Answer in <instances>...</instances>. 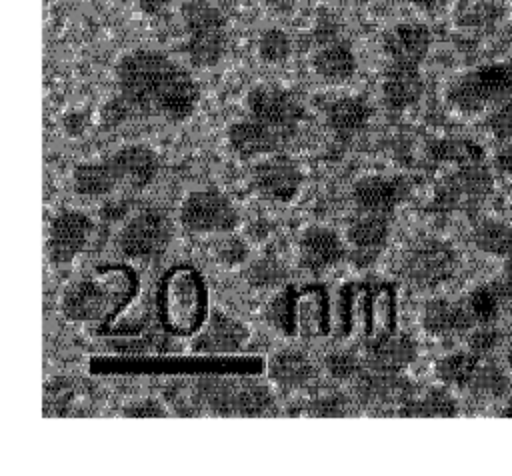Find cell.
Masks as SVG:
<instances>
[{
    "label": "cell",
    "mask_w": 512,
    "mask_h": 476,
    "mask_svg": "<svg viewBox=\"0 0 512 476\" xmlns=\"http://www.w3.org/2000/svg\"><path fill=\"white\" fill-rule=\"evenodd\" d=\"M270 320L274 326L284 332H294V298L290 292H282L272 304H270Z\"/></svg>",
    "instance_id": "cell-32"
},
{
    "label": "cell",
    "mask_w": 512,
    "mask_h": 476,
    "mask_svg": "<svg viewBox=\"0 0 512 476\" xmlns=\"http://www.w3.org/2000/svg\"><path fill=\"white\" fill-rule=\"evenodd\" d=\"M180 16L190 64L194 68L216 66L228 48V26L222 10L210 0H184Z\"/></svg>",
    "instance_id": "cell-3"
},
{
    "label": "cell",
    "mask_w": 512,
    "mask_h": 476,
    "mask_svg": "<svg viewBox=\"0 0 512 476\" xmlns=\"http://www.w3.org/2000/svg\"><path fill=\"white\" fill-rule=\"evenodd\" d=\"M432 46V32L426 24L406 20L386 30L382 38V50L388 64L422 66Z\"/></svg>",
    "instance_id": "cell-9"
},
{
    "label": "cell",
    "mask_w": 512,
    "mask_h": 476,
    "mask_svg": "<svg viewBox=\"0 0 512 476\" xmlns=\"http://www.w3.org/2000/svg\"><path fill=\"white\" fill-rule=\"evenodd\" d=\"M344 244L336 232L328 228H310L300 240V262L312 272L326 270L340 262Z\"/></svg>",
    "instance_id": "cell-17"
},
{
    "label": "cell",
    "mask_w": 512,
    "mask_h": 476,
    "mask_svg": "<svg viewBox=\"0 0 512 476\" xmlns=\"http://www.w3.org/2000/svg\"><path fill=\"white\" fill-rule=\"evenodd\" d=\"M248 114L272 128L292 132L304 118L302 104L288 90L276 84H258L246 94Z\"/></svg>",
    "instance_id": "cell-6"
},
{
    "label": "cell",
    "mask_w": 512,
    "mask_h": 476,
    "mask_svg": "<svg viewBox=\"0 0 512 476\" xmlns=\"http://www.w3.org/2000/svg\"><path fill=\"white\" fill-rule=\"evenodd\" d=\"M244 338L246 330L242 328V324L216 314L204 336L198 340V348L208 352H228L242 346Z\"/></svg>",
    "instance_id": "cell-26"
},
{
    "label": "cell",
    "mask_w": 512,
    "mask_h": 476,
    "mask_svg": "<svg viewBox=\"0 0 512 476\" xmlns=\"http://www.w3.org/2000/svg\"><path fill=\"white\" fill-rule=\"evenodd\" d=\"M92 234L90 218L80 210L60 212L48 234V252L56 264H68L78 252L84 250Z\"/></svg>",
    "instance_id": "cell-10"
},
{
    "label": "cell",
    "mask_w": 512,
    "mask_h": 476,
    "mask_svg": "<svg viewBox=\"0 0 512 476\" xmlns=\"http://www.w3.org/2000/svg\"><path fill=\"white\" fill-rule=\"evenodd\" d=\"M372 116L370 106L366 100L358 96H342L328 104L326 108V122L332 132L340 136H350L362 130Z\"/></svg>",
    "instance_id": "cell-20"
},
{
    "label": "cell",
    "mask_w": 512,
    "mask_h": 476,
    "mask_svg": "<svg viewBox=\"0 0 512 476\" xmlns=\"http://www.w3.org/2000/svg\"><path fill=\"white\" fill-rule=\"evenodd\" d=\"M396 2H404V4H410L412 8H416L420 12L434 14V12L444 10L452 0H396Z\"/></svg>",
    "instance_id": "cell-35"
},
{
    "label": "cell",
    "mask_w": 512,
    "mask_h": 476,
    "mask_svg": "<svg viewBox=\"0 0 512 476\" xmlns=\"http://www.w3.org/2000/svg\"><path fill=\"white\" fill-rule=\"evenodd\" d=\"M270 378L284 388L304 386L312 376L314 368L310 360L300 352H280L270 360Z\"/></svg>",
    "instance_id": "cell-25"
},
{
    "label": "cell",
    "mask_w": 512,
    "mask_h": 476,
    "mask_svg": "<svg viewBox=\"0 0 512 476\" xmlns=\"http://www.w3.org/2000/svg\"><path fill=\"white\" fill-rule=\"evenodd\" d=\"M314 72L326 82H346L356 74L358 62L354 50L346 42H326L312 56Z\"/></svg>",
    "instance_id": "cell-18"
},
{
    "label": "cell",
    "mask_w": 512,
    "mask_h": 476,
    "mask_svg": "<svg viewBox=\"0 0 512 476\" xmlns=\"http://www.w3.org/2000/svg\"><path fill=\"white\" fill-rule=\"evenodd\" d=\"M292 52L290 36L280 28H266L258 38V58L266 64H282Z\"/></svg>",
    "instance_id": "cell-29"
},
{
    "label": "cell",
    "mask_w": 512,
    "mask_h": 476,
    "mask_svg": "<svg viewBox=\"0 0 512 476\" xmlns=\"http://www.w3.org/2000/svg\"><path fill=\"white\" fill-rule=\"evenodd\" d=\"M416 356V348L408 336H382L370 350V362L380 372H400Z\"/></svg>",
    "instance_id": "cell-22"
},
{
    "label": "cell",
    "mask_w": 512,
    "mask_h": 476,
    "mask_svg": "<svg viewBox=\"0 0 512 476\" xmlns=\"http://www.w3.org/2000/svg\"><path fill=\"white\" fill-rule=\"evenodd\" d=\"M506 364H508V368L512 370V342L508 344V350H506Z\"/></svg>",
    "instance_id": "cell-40"
},
{
    "label": "cell",
    "mask_w": 512,
    "mask_h": 476,
    "mask_svg": "<svg viewBox=\"0 0 512 476\" xmlns=\"http://www.w3.org/2000/svg\"><path fill=\"white\" fill-rule=\"evenodd\" d=\"M424 94V78L420 66L388 64L382 78V96L388 108L406 110L420 102Z\"/></svg>",
    "instance_id": "cell-14"
},
{
    "label": "cell",
    "mask_w": 512,
    "mask_h": 476,
    "mask_svg": "<svg viewBox=\"0 0 512 476\" xmlns=\"http://www.w3.org/2000/svg\"><path fill=\"white\" fill-rule=\"evenodd\" d=\"M496 166H498L506 176L512 178V144L506 146V148H502V150L496 154Z\"/></svg>",
    "instance_id": "cell-38"
},
{
    "label": "cell",
    "mask_w": 512,
    "mask_h": 476,
    "mask_svg": "<svg viewBox=\"0 0 512 476\" xmlns=\"http://www.w3.org/2000/svg\"><path fill=\"white\" fill-rule=\"evenodd\" d=\"M492 192V174L482 164L464 162L458 164L454 172H450L436 188V204L444 210L454 208H476L488 194Z\"/></svg>",
    "instance_id": "cell-4"
},
{
    "label": "cell",
    "mask_w": 512,
    "mask_h": 476,
    "mask_svg": "<svg viewBox=\"0 0 512 476\" xmlns=\"http://www.w3.org/2000/svg\"><path fill=\"white\" fill-rule=\"evenodd\" d=\"M456 264V252L448 244L426 240L408 250L402 260V274L416 288H436L454 274Z\"/></svg>",
    "instance_id": "cell-5"
},
{
    "label": "cell",
    "mask_w": 512,
    "mask_h": 476,
    "mask_svg": "<svg viewBox=\"0 0 512 476\" xmlns=\"http://www.w3.org/2000/svg\"><path fill=\"white\" fill-rule=\"evenodd\" d=\"M126 416H164V412H162V408L156 402L144 400V402L134 404L132 408H128Z\"/></svg>",
    "instance_id": "cell-36"
},
{
    "label": "cell",
    "mask_w": 512,
    "mask_h": 476,
    "mask_svg": "<svg viewBox=\"0 0 512 476\" xmlns=\"http://www.w3.org/2000/svg\"><path fill=\"white\" fill-rule=\"evenodd\" d=\"M106 306V294L94 282L74 284L62 300V310L72 320H94Z\"/></svg>",
    "instance_id": "cell-23"
},
{
    "label": "cell",
    "mask_w": 512,
    "mask_h": 476,
    "mask_svg": "<svg viewBox=\"0 0 512 476\" xmlns=\"http://www.w3.org/2000/svg\"><path fill=\"white\" fill-rule=\"evenodd\" d=\"M444 96L452 110L466 116L504 108L512 102V64L492 62L466 70L446 86Z\"/></svg>",
    "instance_id": "cell-2"
},
{
    "label": "cell",
    "mask_w": 512,
    "mask_h": 476,
    "mask_svg": "<svg viewBox=\"0 0 512 476\" xmlns=\"http://www.w3.org/2000/svg\"><path fill=\"white\" fill-rule=\"evenodd\" d=\"M284 136L286 132L272 128L252 116L248 120H238L228 128V142L232 150L244 158L276 150Z\"/></svg>",
    "instance_id": "cell-15"
},
{
    "label": "cell",
    "mask_w": 512,
    "mask_h": 476,
    "mask_svg": "<svg viewBox=\"0 0 512 476\" xmlns=\"http://www.w3.org/2000/svg\"><path fill=\"white\" fill-rule=\"evenodd\" d=\"M172 0H138V8L146 16H158L162 14Z\"/></svg>",
    "instance_id": "cell-37"
},
{
    "label": "cell",
    "mask_w": 512,
    "mask_h": 476,
    "mask_svg": "<svg viewBox=\"0 0 512 476\" xmlns=\"http://www.w3.org/2000/svg\"><path fill=\"white\" fill-rule=\"evenodd\" d=\"M180 220L190 232L230 230L236 226V210L226 196L214 190H196L184 200Z\"/></svg>",
    "instance_id": "cell-8"
},
{
    "label": "cell",
    "mask_w": 512,
    "mask_h": 476,
    "mask_svg": "<svg viewBox=\"0 0 512 476\" xmlns=\"http://www.w3.org/2000/svg\"><path fill=\"white\" fill-rule=\"evenodd\" d=\"M466 304L478 324H494L500 314V290L494 284H482L466 296Z\"/></svg>",
    "instance_id": "cell-28"
},
{
    "label": "cell",
    "mask_w": 512,
    "mask_h": 476,
    "mask_svg": "<svg viewBox=\"0 0 512 476\" xmlns=\"http://www.w3.org/2000/svg\"><path fill=\"white\" fill-rule=\"evenodd\" d=\"M302 174L288 156H272L254 168V186L260 196L274 202H288L300 190Z\"/></svg>",
    "instance_id": "cell-11"
},
{
    "label": "cell",
    "mask_w": 512,
    "mask_h": 476,
    "mask_svg": "<svg viewBox=\"0 0 512 476\" xmlns=\"http://www.w3.org/2000/svg\"><path fill=\"white\" fill-rule=\"evenodd\" d=\"M328 372L338 380H348L360 372V360L350 352H334L326 358Z\"/></svg>",
    "instance_id": "cell-34"
},
{
    "label": "cell",
    "mask_w": 512,
    "mask_h": 476,
    "mask_svg": "<svg viewBox=\"0 0 512 476\" xmlns=\"http://www.w3.org/2000/svg\"><path fill=\"white\" fill-rule=\"evenodd\" d=\"M110 160L116 168L118 180L130 186L132 190L148 186L158 172L156 154L142 144L124 146L114 156H110Z\"/></svg>",
    "instance_id": "cell-16"
},
{
    "label": "cell",
    "mask_w": 512,
    "mask_h": 476,
    "mask_svg": "<svg viewBox=\"0 0 512 476\" xmlns=\"http://www.w3.org/2000/svg\"><path fill=\"white\" fill-rule=\"evenodd\" d=\"M422 326L434 336H452L472 330L476 326V320L466 300L434 298L424 306Z\"/></svg>",
    "instance_id": "cell-13"
},
{
    "label": "cell",
    "mask_w": 512,
    "mask_h": 476,
    "mask_svg": "<svg viewBox=\"0 0 512 476\" xmlns=\"http://www.w3.org/2000/svg\"><path fill=\"white\" fill-rule=\"evenodd\" d=\"M114 78L128 108L148 116L186 120L200 100L192 74L160 50L134 48L122 54Z\"/></svg>",
    "instance_id": "cell-1"
},
{
    "label": "cell",
    "mask_w": 512,
    "mask_h": 476,
    "mask_svg": "<svg viewBox=\"0 0 512 476\" xmlns=\"http://www.w3.org/2000/svg\"><path fill=\"white\" fill-rule=\"evenodd\" d=\"M170 238V220L162 210L146 208L122 228L118 248L130 258H148L164 250Z\"/></svg>",
    "instance_id": "cell-7"
},
{
    "label": "cell",
    "mask_w": 512,
    "mask_h": 476,
    "mask_svg": "<svg viewBox=\"0 0 512 476\" xmlns=\"http://www.w3.org/2000/svg\"><path fill=\"white\" fill-rule=\"evenodd\" d=\"M348 240L352 242L356 256L364 262H370L388 240L386 216L364 212L350 224Z\"/></svg>",
    "instance_id": "cell-19"
},
{
    "label": "cell",
    "mask_w": 512,
    "mask_h": 476,
    "mask_svg": "<svg viewBox=\"0 0 512 476\" xmlns=\"http://www.w3.org/2000/svg\"><path fill=\"white\" fill-rule=\"evenodd\" d=\"M408 196V182L404 178L368 176L356 182L352 198L362 212L390 214Z\"/></svg>",
    "instance_id": "cell-12"
},
{
    "label": "cell",
    "mask_w": 512,
    "mask_h": 476,
    "mask_svg": "<svg viewBox=\"0 0 512 476\" xmlns=\"http://www.w3.org/2000/svg\"><path fill=\"white\" fill-rule=\"evenodd\" d=\"M456 410V400L446 388H434L408 406V414L416 416H454Z\"/></svg>",
    "instance_id": "cell-30"
},
{
    "label": "cell",
    "mask_w": 512,
    "mask_h": 476,
    "mask_svg": "<svg viewBox=\"0 0 512 476\" xmlns=\"http://www.w3.org/2000/svg\"><path fill=\"white\" fill-rule=\"evenodd\" d=\"M472 240L478 250L492 256H512V226L502 220L486 218L476 224Z\"/></svg>",
    "instance_id": "cell-27"
},
{
    "label": "cell",
    "mask_w": 512,
    "mask_h": 476,
    "mask_svg": "<svg viewBox=\"0 0 512 476\" xmlns=\"http://www.w3.org/2000/svg\"><path fill=\"white\" fill-rule=\"evenodd\" d=\"M502 414H504V416H512V410H504Z\"/></svg>",
    "instance_id": "cell-41"
},
{
    "label": "cell",
    "mask_w": 512,
    "mask_h": 476,
    "mask_svg": "<svg viewBox=\"0 0 512 476\" xmlns=\"http://www.w3.org/2000/svg\"><path fill=\"white\" fill-rule=\"evenodd\" d=\"M508 388V380L506 376L502 374L500 368H496L494 364H480L474 380H472V386L470 390L482 394V396H502Z\"/></svg>",
    "instance_id": "cell-31"
},
{
    "label": "cell",
    "mask_w": 512,
    "mask_h": 476,
    "mask_svg": "<svg viewBox=\"0 0 512 476\" xmlns=\"http://www.w3.org/2000/svg\"><path fill=\"white\" fill-rule=\"evenodd\" d=\"M264 4H268L270 8L278 10V12H290L294 8L296 0H262Z\"/></svg>",
    "instance_id": "cell-39"
},
{
    "label": "cell",
    "mask_w": 512,
    "mask_h": 476,
    "mask_svg": "<svg viewBox=\"0 0 512 476\" xmlns=\"http://www.w3.org/2000/svg\"><path fill=\"white\" fill-rule=\"evenodd\" d=\"M500 342V330L494 324H478L472 328V334L468 338V348L476 354H488L492 352Z\"/></svg>",
    "instance_id": "cell-33"
},
{
    "label": "cell",
    "mask_w": 512,
    "mask_h": 476,
    "mask_svg": "<svg viewBox=\"0 0 512 476\" xmlns=\"http://www.w3.org/2000/svg\"><path fill=\"white\" fill-rule=\"evenodd\" d=\"M480 364V354L472 350L452 352L436 362V376L446 386L470 388Z\"/></svg>",
    "instance_id": "cell-24"
},
{
    "label": "cell",
    "mask_w": 512,
    "mask_h": 476,
    "mask_svg": "<svg viewBox=\"0 0 512 476\" xmlns=\"http://www.w3.org/2000/svg\"><path fill=\"white\" fill-rule=\"evenodd\" d=\"M118 174L110 158L84 162L74 168L72 186L82 196H104L118 184Z\"/></svg>",
    "instance_id": "cell-21"
}]
</instances>
